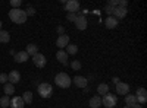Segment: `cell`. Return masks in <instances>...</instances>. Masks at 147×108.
<instances>
[{
  "mask_svg": "<svg viewBox=\"0 0 147 108\" xmlns=\"http://www.w3.org/2000/svg\"><path fill=\"white\" fill-rule=\"evenodd\" d=\"M27 13H25V10H22V9H10L9 10V19L12 22H15L18 23V25H21V23H25L27 21Z\"/></svg>",
  "mask_w": 147,
  "mask_h": 108,
  "instance_id": "obj_1",
  "label": "cell"
},
{
  "mask_svg": "<svg viewBox=\"0 0 147 108\" xmlns=\"http://www.w3.org/2000/svg\"><path fill=\"white\" fill-rule=\"evenodd\" d=\"M55 82L59 88H69L71 83H72V79L68 76V73L62 72V73H57L56 78H55Z\"/></svg>",
  "mask_w": 147,
  "mask_h": 108,
  "instance_id": "obj_2",
  "label": "cell"
},
{
  "mask_svg": "<svg viewBox=\"0 0 147 108\" xmlns=\"http://www.w3.org/2000/svg\"><path fill=\"white\" fill-rule=\"evenodd\" d=\"M38 93H40L41 98H50L52 93H53L52 85H50V83H46V82L40 83V85H38Z\"/></svg>",
  "mask_w": 147,
  "mask_h": 108,
  "instance_id": "obj_3",
  "label": "cell"
},
{
  "mask_svg": "<svg viewBox=\"0 0 147 108\" xmlns=\"http://www.w3.org/2000/svg\"><path fill=\"white\" fill-rule=\"evenodd\" d=\"M116 102H118V98L115 97L113 93H106V95H103V99H102V104L106 107V108H115V105H116Z\"/></svg>",
  "mask_w": 147,
  "mask_h": 108,
  "instance_id": "obj_4",
  "label": "cell"
},
{
  "mask_svg": "<svg viewBox=\"0 0 147 108\" xmlns=\"http://www.w3.org/2000/svg\"><path fill=\"white\" fill-rule=\"evenodd\" d=\"M32 63L37 66V67H44L46 63H47V60L44 57V54H40V53H37L32 56Z\"/></svg>",
  "mask_w": 147,
  "mask_h": 108,
  "instance_id": "obj_5",
  "label": "cell"
},
{
  "mask_svg": "<svg viewBox=\"0 0 147 108\" xmlns=\"http://www.w3.org/2000/svg\"><path fill=\"white\" fill-rule=\"evenodd\" d=\"M65 9L69 12V13H77V10L80 9V3L77 0H68L65 3Z\"/></svg>",
  "mask_w": 147,
  "mask_h": 108,
  "instance_id": "obj_6",
  "label": "cell"
},
{
  "mask_svg": "<svg viewBox=\"0 0 147 108\" xmlns=\"http://www.w3.org/2000/svg\"><path fill=\"white\" fill-rule=\"evenodd\" d=\"M75 27H77V29H80V31H84L85 28H87V19H85L84 15L77 16V19H75Z\"/></svg>",
  "mask_w": 147,
  "mask_h": 108,
  "instance_id": "obj_7",
  "label": "cell"
},
{
  "mask_svg": "<svg viewBox=\"0 0 147 108\" xmlns=\"http://www.w3.org/2000/svg\"><path fill=\"white\" fill-rule=\"evenodd\" d=\"M136 98H137V102L138 104H146V101H147V92H146L144 88H138L137 89Z\"/></svg>",
  "mask_w": 147,
  "mask_h": 108,
  "instance_id": "obj_8",
  "label": "cell"
},
{
  "mask_svg": "<svg viewBox=\"0 0 147 108\" xmlns=\"http://www.w3.org/2000/svg\"><path fill=\"white\" fill-rule=\"evenodd\" d=\"M19 80H21V73L18 70H12L10 73L7 75V82L12 83V85H13V83H18Z\"/></svg>",
  "mask_w": 147,
  "mask_h": 108,
  "instance_id": "obj_9",
  "label": "cell"
},
{
  "mask_svg": "<svg viewBox=\"0 0 147 108\" xmlns=\"http://www.w3.org/2000/svg\"><path fill=\"white\" fill-rule=\"evenodd\" d=\"M129 92V85L125 82H119L116 83V93H121V95H127Z\"/></svg>",
  "mask_w": 147,
  "mask_h": 108,
  "instance_id": "obj_10",
  "label": "cell"
},
{
  "mask_svg": "<svg viewBox=\"0 0 147 108\" xmlns=\"http://www.w3.org/2000/svg\"><path fill=\"white\" fill-rule=\"evenodd\" d=\"M69 44V37H68V35H59V38L56 40V45L59 47V48L60 50H62V48H65V47Z\"/></svg>",
  "mask_w": 147,
  "mask_h": 108,
  "instance_id": "obj_11",
  "label": "cell"
},
{
  "mask_svg": "<svg viewBox=\"0 0 147 108\" xmlns=\"http://www.w3.org/2000/svg\"><path fill=\"white\" fill-rule=\"evenodd\" d=\"M72 82L75 83V86H78V88H87V83H88V80L85 79L84 76H75L72 79Z\"/></svg>",
  "mask_w": 147,
  "mask_h": 108,
  "instance_id": "obj_12",
  "label": "cell"
},
{
  "mask_svg": "<svg viewBox=\"0 0 147 108\" xmlns=\"http://www.w3.org/2000/svg\"><path fill=\"white\" fill-rule=\"evenodd\" d=\"M127 12H128L127 7H119V6H118V7L113 9V13H112V15H115V16H113L115 19H122V18L127 16Z\"/></svg>",
  "mask_w": 147,
  "mask_h": 108,
  "instance_id": "obj_13",
  "label": "cell"
},
{
  "mask_svg": "<svg viewBox=\"0 0 147 108\" xmlns=\"http://www.w3.org/2000/svg\"><path fill=\"white\" fill-rule=\"evenodd\" d=\"M25 102H24L22 97H13L10 99V108H24Z\"/></svg>",
  "mask_w": 147,
  "mask_h": 108,
  "instance_id": "obj_14",
  "label": "cell"
},
{
  "mask_svg": "<svg viewBox=\"0 0 147 108\" xmlns=\"http://www.w3.org/2000/svg\"><path fill=\"white\" fill-rule=\"evenodd\" d=\"M105 25H106V28H109V29H113V28L118 27V19H115L113 16H107L106 21H105Z\"/></svg>",
  "mask_w": 147,
  "mask_h": 108,
  "instance_id": "obj_15",
  "label": "cell"
},
{
  "mask_svg": "<svg viewBox=\"0 0 147 108\" xmlns=\"http://www.w3.org/2000/svg\"><path fill=\"white\" fill-rule=\"evenodd\" d=\"M56 58H57L62 64H68V54H66V51L59 50V51L56 53Z\"/></svg>",
  "mask_w": 147,
  "mask_h": 108,
  "instance_id": "obj_16",
  "label": "cell"
},
{
  "mask_svg": "<svg viewBox=\"0 0 147 108\" xmlns=\"http://www.w3.org/2000/svg\"><path fill=\"white\" fill-rule=\"evenodd\" d=\"M27 60H28V54L25 51H19V53L15 54V62L16 63H25Z\"/></svg>",
  "mask_w": 147,
  "mask_h": 108,
  "instance_id": "obj_17",
  "label": "cell"
},
{
  "mask_svg": "<svg viewBox=\"0 0 147 108\" xmlns=\"http://www.w3.org/2000/svg\"><path fill=\"white\" fill-rule=\"evenodd\" d=\"M102 105V98L97 95V97H93L91 99H90V107L91 108H99Z\"/></svg>",
  "mask_w": 147,
  "mask_h": 108,
  "instance_id": "obj_18",
  "label": "cell"
},
{
  "mask_svg": "<svg viewBox=\"0 0 147 108\" xmlns=\"http://www.w3.org/2000/svg\"><path fill=\"white\" fill-rule=\"evenodd\" d=\"M28 56H34V54H37L38 53V47H37L35 44H28L27 45V51H25Z\"/></svg>",
  "mask_w": 147,
  "mask_h": 108,
  "instance_id": "obj_19",
  "label": "cell"
},
{
  "mask_svg": "<svg viewBox=\"0 0 147 108\" xmlns=\"http://www.w3.org/2000/svg\"><path fill=\"white\" fill-rule=\"evenodd\" d=\"M125 104L127 105H134V104H137V98H136V95H129V93H127L125 95Z\"/></svg>",
  "mask_w": 147,
  "mask_h": 108,
  "instance_id": "obj_20",
  "label": "cell"
},
{
  "mask_svg": "<svg viewBox=\"0 0 147 108\" xmlns=\"http://www.w3.org/2000/svg\"><path fill=\"white\" fill-rule=\"evenodd\" d=\"M77 51H78V47L75 44H68L66 45V54L74 56V54H77Z\"/></svg>",
  "mask_w": 147,
  "mask_h": 108,
  "instance_id": "obj_21",
  "label": "cell"
},
{
  "mask_svg": "<svg viewBox=\"0 0 147 108\" xmlns=\"http://www.w3.org/2000/svg\"><path fill=\"white\" fill-rule=\"evenodd\" d=\"M10 41V35L7 31H0V42H9Z\"/></svg>",
  "mask_w": 147,
  "mask_h": 108,
  "instance_id": "obj_22",
  "label": "cell"
},
{
  "mask_svg": "<svg viewBox=\"0 0 147 108\" xmlns=\"http://www.w3.org/2000/svg\"><path fill=\"white\" fill-rule=\"evenodd\" d=\"M22 99H24V102H25V104H31V102H32V92H30V91L24 92Z\"/></svg>",
  "mask_w": 147,
  "mask_h": 108,
  "instance_id": "obj_23",
  "label": "cell"
},
{
  "mask_svg": "<svg viewBox=\"0 0 147 108\" xmlns=\"http://www.w3.org/2000/svg\"><path fill=\"white\" fill-rule=\"evenodd\" d=\"M109 92V86L106 85V83H100V85L99 86H97V93H100V95H106Z\"/></svg>",
  "mask_w": 147,
  "mask_h": 108,
  "instance_id": "obj_24",
  "label": "cell"
},
{
  "mask_svg": "<svg viewBox=\"0 0 147 108\" xmlns=\"http://www.w3.org/2000/svg\"><path fill=\"white\" fill-rule=\"evenodd\" d=\"M10 105V98L7 97V95H5V97L0 98V107L2 108H7Z\"/></svg>",
  "mask_w": 147,
  "mask_h": 108,
  "instance_id": "obj_25",
  "label": "cell"
},
{
  "mask_svg": "<svg viewBox=\"0 0 147 108\" xmlns=\"http://www.w3.org/2000/svg\"><path fill=\"white\" fill-rule=\"evenodd\" d=\"M5 93L7 95H12V93H15V86L12 85V83H5Z\"/></svg>",
  "mask_w": 147,
  "mask_h": 108,
  "instance_id": "obj_26",
  "label": "cell"
},
{
  "mask_svg": "<svg viewBox=\"0 0 147 108\" xmlns=\"http://www.w3.org/2000/svg\"><path fill=\"white\" fill-rule=\"evenodd\" d=\"M21 5H22L21 0H12V2H10L12 9H21Z\"/></svg>",
  "mask_w": 147,
  "mask_h": 108,
  "instance_id": "obj_27",
  "label": "cell"
},
{
  "mask_svg": "<svg viewBox=\"0 0 147 108\" xmlns=\"http://www.w3.org/2000/svg\"><path fill=\"white\" fill-rule=\"evenodd\" d=\"M71 67H72L74 70H80V69H81V63L78 62V60H74V62L71 63Z\"/></svg>",
  "mask_w": 147,
  "mask_h": 108,
  "instance_id": "obj_28",
  "label": "cell"
},
{
  "mask_svg": "<svg viewBox=\"0 0 147 108\" xmlns=\"http://www.w3.org/2000/svg\"><path fill=\"white\" fill-rule=\"evenodd\" d=\"M0 83H7V75L0 73Z\"/></svg>",
  "mask_w": 147,
  "mask_h": 108,
  "instance_id": "obj_29",
  "label": "cell"
},
{
  "mask_svg": "<svg viewBox=\"0 0 147 108\" xmlns=\"http://www.w3.org/2000/svg\"><path fill=\"white\" fill-rule=\"evenodd\" d=\"M77 16H78L77 13H68V16H66V18H68V21H71V22H75Z\"/></svg>",
  "mask_w": 147,
  "mask_h": 108,
  "instance_id": "obj_30",
  "label": "cell"
},
{
  "mask_svg": "<svg viewBox=\"0 0 147 108\" xmlns=\"http://www.w3.org/2000/svg\"><path fill=\"white\" fill-rule=\"evenodd\" d=\"M118 6L119 7H127L128 6V2H127V0H118Z\"/></svg>",
  "mask_w": 147,
  "mask_h": 108,
  "instance_id": "obj_31",
  "label": "cell"
},
{
  "mask_svg": "<svg viewBox=\"0 0 147 108\" xmlns=\"http://www.w3.org/2000/svg\"><path fill=\"white\" fill-rule=\"evenodd\" d=\"M113 9H115V7H112V6H109V5H107V6L105 7V12H106L107 15H112V13H113Z\"/></svg>",
  "mask_w": 147,
  "mask_h": 108,
  "instance_id": "obj_32",
  "label": "cell"
},
{
  "mask_svg": "<svg viewBox=\"0 0 147 108\" xmlns=\"http://www.w3.org/2000/svg\"><path fill=\"white\" fill-rule=\"evenodd\" d=\"M25 13H27V16H32V15L35 13V10H34V7H28V9L25 10Z\"/></svg>",
  "mask_w": 147,
  "mask_h": 108,
  "instance_id": "obj_33",
  "label": "cell"
},
{
  "mask_svg": "<svg viewBox=\"0 0 147 108\" xmlns=\"http://www.w3.org/2000/svg\"><path fill=\"white\" fill-rule=\"evenodd\" d=\"M107 5H109V6H112V7H118V0H110Z\"/></svg>",
  "mask_w": 147,
  "mask_h": 108,
  "instance_id": "obj_34",
  "label": "cell"
},
{
  "mask_svg": "<svg viewBox=\"0 0 147 108\" xmlns=\"http://www.w3.org/2000/svg\"><path fill=\"white\" fill-rule=\"evenodd\" d=\"M63 31H65V29H63V27H57V32H59L60 35H63Z\"/></svg>",
  "mask_w": 147,
  "mask_h": 108,
  "instance_id": "obj_35",
  "label": "cell"
},
{
  "mask_svg": "<svg viewBox=\"0 0 147 108\" xmlns=\"http://www.w3.org/2000/svg\"><path fill=\"white\" fill-rule=\"evenodd\" d=\"M131 108H143V105H140V104L137 102V104H134V105H131Z\"/></svg>",
  "mask_w": 147,
  "mask_h": 108,
  "instance_id": "obj_36",
  "label": "cell"
},
{
  "mask_svg": "<svg viewBox=\"0 0 147 108\" xmlns=\"http://www.w3.org/2000/svg\"><path fill=\"white\" fill-rule=\"evenodd\" d=\"M113 83H119V78H113Z\"/></svg>",
  "mask_w": 147,
  "mask_h": 108,
  "instance_id": "obj_37",
  "label": "cell"
},
{
  "mask_svg": "<svg viewBox=\"0 0 147 108\" xmlns=\"http://www.w3.org/2000/svg\"><path fill=\"white\" fill-rule=\"evenodd\" d=\"M0 31H2V21H0Z\"/></svg>",
  "mask_w": 147,
  "mask_h": 108,
  "instance_id": "obj_38",
  "label": "cell"
},
{
  "mask_svg": "<svg viewBox=\"0 0 147 108\" xmlns=\"http://www.w3.org/2000/svg\"><path fill=\"white\" fill-rule=\"evenodd\" d=\"M124 108H131V107H129V105H125V107H124Z\"/></svg>",
  "mask_w": 147,
  "mask_h": 108,
  "instance_id": "obj_39",
  "label": "cell"
},
{
  "mask_svg": "<svg viewBox=\"0 0 147 108\" xmlns=\"http://www.w3.org/2000/svg\"><path fill=\"white\" fill-rule=\"evenodd\" d=\"M0 108H2V107H0Z\"/></svg>",
  "mask_w": 147,
  "mask_h": 108,
  "instance_id": "obj_40",
  "label": "cell"
},
{
  "mask_svg": "<svg viewBox=\"0 0 147 108\" xmlns=\"http://www.w3.org/2000/svg\"><path fill=\"white\" fill-rule=\"evenodd\" d=\"M7 108H9V107H7Z\"/></svg>",
  "mask_w": 147,
  "mask_h": 108,
  "instance_id": "obj_41",
  "label": "cell"
}]
</instances>
